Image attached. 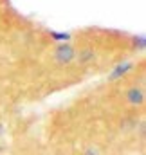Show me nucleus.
<instances>
[{
  "instance_id": "1",
  "label": "nucleus",
  "mask_w": 146,
  "mask_h": 155,
  "mask_svg": "<svg viewBox=\"0 0 146 155\" xmlns=\"http://www.w3.org/2000/svg\"><path fill=\"white\" fill-rule=\"evenodd\" d=\"M56 58H58V61H61V63H67V61H71V60L74 58L72 47H69V45H61V47L56 51Z\"/></svg>"
},
{
  "instance_id": "2",
  "label": "nucleus",
  "mask_w": 146,
  "mask_h": 155,
  "mask_svg": "<svg viewBox=\"0 0 146 155\" xmlns=\"http://www.w3.org/2000/svg\"><path fill=\"white\" fill-rule=\"evenodd\" d=\"M132 69V63H124V65H117L115 69H114V72L110 74V79H117V78L124 76L128 71Z\"/></svg>"
},
{
  "instance_id": "3",
  "label": "nucleus",
  "mask_w": 146,
  "mask_h": 155,
  "mask_svg": "<svg viewBox=\"0 0 146 155\" xmlns=\"http://www.w3.org/2000/svg\"><path fill=\"white\" fill-rule=\"evenodd\" d=\"M128 99H130V103H134V105H139V103L143 101V90H139V88H134V90H130V92H128Z\"/></svg>"
},
{
  "instance_id": "4",
  "label": "nucleus",
  "mask_w": 146,
  "mask_h": 155,
  "mask_svg": "<svg viewBox=\"0 0 146 155\" xmlns=\"http://www.w3.org/2000/svg\"><path fill=\"white\" fill-rule=\"evenodd\" d=\"M51 36L54 40H58V41H67L69 40V35L67 33H51Z\"/></svg>"
},
{
  "instance_id": "5",
  "label": "nucleus",
  "mask_w": 146,
  "mask_h": 155,
  "mask_svg": "<svg viewBox=\"0 0 146 155\" xmlns=\"http://www.w3.org/2000/svg\"><path fill=\"white\" fill-rule=\"evenodd\" d=\"M137 43H139V47L143 49V47H144V38H143V36H141V38H139V40L135 38V45H137Z\"/></svg>"
}]
</instances>
